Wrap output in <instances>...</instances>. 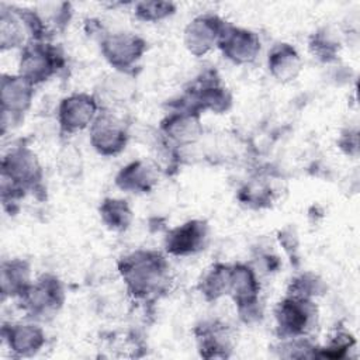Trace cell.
Wrapping results in <instances>:
<instances>
[{
	"label": "cell",
	"mask_w": 360,
	"mask_h": 360,
	"mask_svg": "<svg viewBox=\"0 0 360 360\" xmlns=\"http://www.w3.org/2000/svg\"><path fill=\"white\" fill-rule=\"evenodd\" d=\"M308 321V311L302 307V302H284L280 314V323L292 332L301 330Z\"/></svg>",
	"instance_id": "obj_5"
},
{
	"label": "cell",
	"mask_w": 360,
	"mask_h": 360,
	"mask_svg": "<svg viewBox=\"0 0 360 360\" xmlns=\"http://www.w3.org/2000/svg\"><path fill=\"white\" fill-rule=\"evenodd\" d=\"M215 32H217V24L214 18L195 20L187 31L188 44L193 49L195 46H200L202 48V51H205V48H208L210 42L214 39Z\"/></svg>",
	"instance_id": "obj_4"
},
{
	"label": "cell",
	"mask_w": 360,
	"mask_h": 360,
	"mask_svg": "<svg viewBox=\"0 0 360 360\" xmlns=\"http://www.w3.org/2000/svg\"><path fill=\"white\" fill-rule=\"evenodd\" d=\"M201 238H204V231L201 225L197 224H187L181 229L174 231L169 240H167V249H170L174 253H186L194 250L198 245Z\"/></svg>",
	"instance_id": "obj_1"
},
{
	"label": "cell",
	"mask_w": 360,
	"mask_h": 360,
	"mask_svg": "<svg viewBox=\"0 0 360 360\" xmlns=\"http://www.w3.org/2000/svg\"><path fill=\"white\" fill-rule=\"evenodd\" d=\"M93 138L97 148L103 152H115L124 143L122 132L117 128L115 122H112V120L105 118H100V121L97 122L93 132Z\"/></svg>",
	"instance_id": "obj_2"
},
{
	"label": "cell",
	"mask_w": 360,
	"mask_h": 360,
	"mask_svg": "<svg viewBox=\"0 0 360 360\" xmlns=\"http://www.w3.org/2000/svg\"><path fill=\"white\" fill-rule=\"evenodd\" d=\"M94 107L93 103L83 97H75L66 100L62 107V117L65 125L70 128H77L86 124V121L91 117Z\"/></svg>",
	"instance_id": "obj_3"
},
{
	"label": "cell",
	"mask_w": 360,
	"mask_h": 360,
	"mask_svg": "<svg viewBox=\"0 0 360 360\" xmlns=\"http://www.w3.org/2000/svg\"><path fill=\"white\" fill-rule=\"evenodd\" d=\"M172 6L167 3H142L139 4L138 11L142 14L143 18H160L170 13Z\"/></svg>",
	"instance_id": "obj_6"
}]
</instances>
